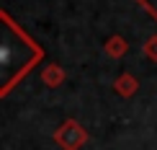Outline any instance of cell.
Returning a JSON list of instances; mask_svg holds the SVG:
<instances>
[{
	"label": "cell",
	"mask_w": 157,
	"mask_h": 150,
	"mask_svg": "<svg viewBox=\"0 0 157 150\" xmlns=\"http://www.w3.org/2000/svg\"><path fill=\"white\" fill-rule=\"evenodd\" d=\"M103 49H106V55H108V57L119 60V57H124V55L129 52V42H126L121 34H113V36H108V42L103 44Z\"/></svg>",
	"instance_id": "5b68a950"
},
{
	"label": "cell",
	"mask_w": 157,
	"mask_h": 150,
	"mask_svg": "<svg viewBox=\"0 0 157 150\" xmlns=\"http://www.w3.org/2000/svg\"><path fill=\"white\" fill-rule=\"evenodd\" d=\"M136 3H139L147 13H152V18L157 21V0H136Z\"/></svg>",
	"instance_id": "52a82bcc"
},
{
	"label": "cell",
	"mask_w": 157,
	"mask_h": 150,
	"mask_svg": "<svg viewBox=\"0 0 157 150\" xmlns=\"http://www.w3.org/2000/svg\"><path fill=\"white\" fill-rule=\"evenodd\" d=\"M142 52H144V57H149L152 62H157V36H149L144 42V47H142Z\"/></svg>",
	"instance_id": "8992f818"
},
{
	"label": "cell",
	"mask_w": 157,
	"mask_h": 150,
	"mask_svg": "<svg viewBox=\"0 0 157 150\" xmlns=\"http://www.w3.org/2000/svg\"><path fill=\"white\" fill-rule=\"evenodd\" d=\"M64 78H67V75H64V70L59 67V65H54V62L47 65V67L41 70V83L47 88H59L62 83H64Z\"/></svg>",
	"instance_id": "277c9868"
},
{
	"label": "cell",
	"mask_w": 157,
	"mask_h": 150,
	"mask_svg": "<svg viewBox=\"0 0 157 150\" xmlns=\"http://www.w3.org/2000/svg\"><path fill=\"white\" fill-rule=\"evenodd\" d=\"M113 91L121 96V99H132L136 91H139V80H136L132 73H124V75H119V78H116Z\"/></svg>",
	"instance_id": "3957f363"
},
{
	"label": "cell",
	"mask_w": 157,
	"mask_h": 150,
	"mask_svg": "<svg viewBox=\"0 0 157 150\" xmlns=\"http://www.w3.org/2000/svg\"><path fill=\"white\" fill-rule=\"evenodd\" d=\"M41 60L44 49L13 21L10 13L0 10V99H5Z\"/></svg>",
	"instance_id": "6da1fadb"
},
{
	"label": "cell",
	"mask_w": 157,
	"mask_h": 150,
	"mask_svg": "<svg viewBox=\"0 0 157 150\" xmlns=\"http://www.w3.org/2000/svg\"><path fill=\"white\" fill-rule=\"evenodd\" d=\"M52 137H54V142L62 150H80L85 142H88V129H85L77 119H67V122H62V124L54 129Z\"/></svg>",
	"instance_id": "7a4b0ae2"
}]
</instances>
